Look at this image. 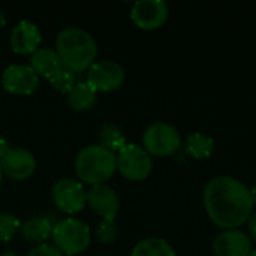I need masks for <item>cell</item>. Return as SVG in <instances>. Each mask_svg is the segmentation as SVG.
<instances>
[{
    "instance_id": "cell-1",
    "label": "cell",
    "mask_w": 256,
    "mask_h": 256,
    "mask_svg": "<svg viewBox=\"0 0 256 256\" xmlns=\"http://www.w3.org/2000/svg\"><path fill=\"white\" fill-rule=\"evenodd\" d=\"M204 206L216 225L236 230L252 216L255 204L250 189L243 182L230 176H219L206 184Z\"/></svg>"
},
{
    "instance_id": "cell-2",
    "label": "cell",
    "mask_w": 256,
    "mask_h": 256,
    "mask_svg": "<svg viewBox=\"0 0 256 256\" xmlns=\"http://www.w3.org/2000/svg\"><path fill=\"white\" fill-rule=\"evenodd\" d=\"M56 51L63 68L75 74L88 70V68L96 62L98 44L84 28L64 27L57 33Z\"/></svg>"
},
{
    "instance_id": "cell-3",
    "label": "cell",
    "mask_w": 256,
    "mask_h": 256,
    "mask_svg": "<svg viewBox=\"0 0 256 256\" xmlns=\"http://www.w3.org/2000/svg\"><path fill=\"white\" fill-rule=\"evenodd\" d=\"M116 171V153L100 144L86 146L75 158V172L86 184H105Z\"/></svg>"
},
{
    "instance_id": "cell-4",
    "label": "cell",
    "mask_w": 256,
    "mask_h": 256,
    "mask_svg": "<svg viewBox=\"0 0 256 256\" xmlns=\"http://www.w3.org/2000/svg\"><path fill=\"white\" fill-rule=\"evenodd\" d=\"M54 246L63 255L75 256L82 254L92 240V232L87 224L80 219L68 218L57 222L52 228L51 236Z\"/></svg>"
},
{
    "instance_id": "cell-5",
    "label": "cell",
    "mask_w": 256,
    "mask_h": 256,
    "mask_svg": "<svg viewBox=\"0 0 256 256\" xmlns=\"http://www.w3.org/2000/svg\"><path fill=\"white\" fill-rule=\"evenodd\" d=\"M142 144L150 156H171L180 148L182 136L172 124L156 122L144 130Z\"/></svg>"
},
{
    "instance_id": "cell-6",
    "label": "cell",
    "mask_w": 256,
    "mask_h": 256,
    "mask_svg": "<svg viewBox=\"0 0 256 256\" xmlns=\"http://www.w3.org/2000/svg\"><path fill=\"white\" fill-rule=\"evenodd\" d=\"M117 170L120 174L130 182L146 180L153 168V160L148 152L138 144H126L116 154Z\"/></svg>"
},
{
    "instance_id": "cell-7",
    "label": "cell",
    "mask_w": 256,
    "mask_h": 256,
    "mask_svg": "<svg viewBox=\"0 0 256 256\" xmlns=\"http://www.w3.org/2000/svg\"><path fill=\"white\" fill-rule=\"evenodd\" d=\"M86 194L87 192L80 182L68 177L58 178L51 189L54 206L66 214H75L84 208Z\"/></svg>"
},
{
    "instance_id": "cell-8",
    "label": "cell",
    "mask_w": 256,
    "mask_h": 256,
    "mask_svg": "<svg viewBox=\"0 0 256 256\" xmlns=\"http://www.w3.org/2000/svg\"><path fill=\"white\" fill-rule=\"evenodd\" d=\"M124 69L114 60L94 62L87 72V82L96 92H112L124 82Z\"/></svg>"
},
{
    "instance_id": "cell-9",
    "label": "cell",
    "mask_w": 256,
    "mask_h": 256,
    "mask_svg": "<svg viewBox=\"0 0 256 256\" xmlns=\"http://www.w3.org/2000/svg\"><path fill=\"white\" fill-rule=\"evenodd\" d=\"M3 88L16 96L32 94L39 86V75L30 64H9L2 74Z\"/></svg>"
},
{
    "instance_id": "cell-10",
    "label": "cell",
    "mask_w": 256,
    "mask_h": 256,
    "mask_svg": "<svg viewBox=\"0 0 256 256\" xmlns=\"http://www.w3.org/2000/svg\"><path fill=\"white\" fill-rule=\"evenodd\" d=\"M130 18L141 28H159L168 18V4L164 0H138L130 9Z\"/></svg>"
},
{
    "instance_id": "cell-11",
    "label": "cell",
    "mask_w": 256,
    "mask_h": 256,
    "mask_svg": "<svg viewBox=\"0 0 256 256\" xmlns=\"http://www.w3.org/2000/svg\"><path fill=\"white\" fill-rule=\"evenodd\" d=\"M3 176L21 182L33 176L36 170L34 156L26 148H9L0 160Z\"/></svg>"
},
{
    "instance_id": "cell-12",
    "label": "cell",
    "mask_w": 256,
    "mask_h": 256,
    "mask_svg": "<svg viewBox=\"0 0 256 256\" xmlns=\"http://www.w3.org/2000/svg\"><path fill=\"white\" fill-rule=\"evenodd\" d=\"M86 206L102 219H112L120 210V200L116 190L106 184L92 186L86 194Z\"/></svg>"
},
{
    "instance_id": "cell-13",
    "label": "cell",
    "mask_w": 256,
    "mask_h": 256,
    "mask_svg": "<svg viewBox=\"0 0 256 256\" xmlns=\"http://www.w3.org/2000/svg\"><path fill=\"white\" fill-rule=\"evenodd\" d=\"M42 40L39 27L30 20L18 21L10 32V48L16 54H33Z\"/></svg>"
},
{
    "instance_id": "cell-14",
    "label": "cell",
    "mask_w": 256,
    "mask_h": 256,
    "mask_svg": "<svg viewBox=\"0 0 256 256\" xmlns=\"http://www.w3.org/2000/svg\"><path fill=\"white\" fill-rule=\"evenodd\" d=\"M213 250L216 256H249L252 252V242L240 230H226L216 237Z\"/></svg>"
},
{
    "instance_id": "cell-15",
    "label": "cell",
    "mask_w": 256,
    "mask_h": 256,
    "mask_svg": "<svg viewBox=\"0 0 256 256\" xmlns=\"http://www.w3.org/2000/svg\"><path fill=\"white\" fill-rule=\"evenodd\" d=\"M30 66L39 76H44L48 80L63 64L60 62V57H58L56 48L44 46V48H38L30 56Z\"/></svg>"
},
{
    "instance_id": "cell-16",
    "label": "cell",
    "mask_w": 256,
    "mask_h": 256,
    "mask_svg": "<svg viewBox=\"0 0 256 256\" xmlns=\"http://www.w3.org/2000/svg\"><path fill=\"white\" fill-rule=\"evenodd\" d=\"M52 228L54 225L48 218L34 216V218L27 219L21 225L20 231L28 243L39 246V244H45L46 240L52 236Z\"/></svg>"
},
{
    "instance_id": "cell-17",
    "label": "cell",
    "mask_w": 256,
    "mask_h": 256,
    "mask_svg": "<svg viewBox=\"0 0 256 256\" xmlns=\"http://www.w3.org/2000/svg\"><path fill=\"white\" fill-rule=\"evenodd\" d=\"M96 93L87 81H78L66 94L68 106L74 111H87L96 104Z\"/></svg>"
},
{
    "instance_id": "cell-18",
    "label": "cell",
    "mask_w": 256,
    "mask_h": 256,
    "mask_svg": "<svg viewBox=\"0 0 256 256\" xmlns=\"http://www.w3.org/2000/svg\"><path fill=\"white\" fill-rule=\"evenodd\" d=\"M130 256H176V252L166 240L152 237L135 244Z\"/></svg>"
},
{
    "instance_id": "cell-19",
    "label": "cell",
    "mask_w": 256,
    "mask_h": 256,
    "mask_svg": "<svg viewBox=\"0 0 256 256\" xmlns=\"http://www.w3.org/2000/svg\"><path fill=\"white\" fill-rule=\"evenodd\" d=\"M214 150V140L202 132H192L186 140V152L195 159H207Z\"/></svg>"
},
{
    "instance_id": "cell-20",
    "label": "cell",
    "mask_w": 256,
    "mask_h": 256,
    "mask_svg": "<svg viewBox=\"0 0 256 256\" xmlns=\"http://www.w3.org/2000/svg\"><path fill=\"white\" fill-rule=\"evenodd\" d=\"M99 138H100V146L106 147L112 153L120 152L128 144L123 130L112 123H104L102 124Z\"/></svg>"
},
{
    "instance_id": "cell-21",
    "label": "cell",
    "mask_w": 256,
    "mask_h": 256,
    "mask_svg": "<svg viewBox=\"0 0 256 256\" xmlns=\"http://www.w3.org/2000/svg\"><path fill=\"white\" fill-rule=\"evenodd\" d=\"M48 81H50V84H51L52 88H56L57 92L64 93V94H68L74 88V86L78 82L76 78H75V74L72 70L63 68V66L57 72H54L48 78Z\"/></svg>"
},
{
    "instance_id": "cell-22",
    "label": "cell",
    "mask_w": 256,
    "mask_h": 256,
    "mask_svg": "<svg viewBox=\"0 0 256 256\" xmlns=\"http://www.w3.org/2000/svg\"><path fill=\"white\" fill-rule=\"evenodd\" d=\"M21 230V224L16 216L10 213H0V242L12 240Z\"/></svg>"
},
{
    "instance_id": "cell-23",
    "label": "cell",
    "mask_w": 256,
    "mask_h": 256,
    "mask_svg": "<svg viewBox=\"0 0 256 256\" xmlns=\"http://www.w3.org/2000/svg\"><path fill=\"white\" fill-rule=\"evenodd\" d=\"M117 234H118V226H117L116 218L102 219L96 228V238L104 244L112 243L117 238Z\"/></svg>"
},
{
    "instance_id": "cell-24",
    "label": "cell",
    "mask_w": 256,
    "mask_h": 256,
    "mask_svg": "<svg viewBox=\"0 0 256 256\" xmlns=\"http://www.w3.org/2000/svg\"><path fill=\"white\" fill-rule=\"evenodd\" d=\"M27 256H64L56 246H51V244H39V246H34Z\"/></svg>"
},
{
    "instance_id": "cell-25",
    "label": "cell",
    "mask_w": 256,
    "mask_h": 256,
    "mask_svg": "<svg viewBox=\"0 0 256 256\" xmlns=\"http://www.w3.org/2000/svg\"><path fill=\"white\" fill-rule=\"evenodd\" d=\"M249 232H250L252 240L256 242V212L250 216V220H249Z\"/></svg>"
},
{
    "instance_id": "cell-26",
    "label": "cell",
    "mask_w": 256,
    "mask_h": 256,
    "mask_svg": "<svg viewBox=\"0 0 256 256\" xmlns=\"http://www.w3.org/2000/svg\"><path fill=\"white\" fill-rule=\"evenodd\" d=\"M10 147H9V144H8V141L4 140V138H2L0 136V160H2V158L8 153V150H9Z\"/></svg>"
},
{
    "instance_id": "cell-27",
    "label": "cell",
    "mask_w": 256,
    "mask_h": 256,
    "mask_svg": "<svg viewBox=\"0 0 256 256\" xmlns=\"http://www.w3.org/2000/svg\"><path fill=\"white\" fill-rule=\"evenodd\" d=\"M4 24H6V15H4V12L0 9V28L4 27Z\"/></svg>"
},
{
    "instance_id": "cell-28",
    "label": "cell",
    "mask_w": 256,
    "mask_h": 256,
    "mask_svg": "<svg viewBox=\"0 0 256 256\" xmlns=\"http://www.w3.org/2000/svg\"><path fill=\"white\" fill-rule=\"evenodd\" d=\"M250 194H252V198H254V204H256V186L250 190Z\"/></svg>"
},
{
    "instance_id": "cell-29",
    "label": "cell",
    "mask_w": 256,
    "mask_h": 256,
    "mask_svg": "<svg viewBox=\"0 0 256 256\" xmlns=\"http://www.w3.org/2000/svg\"><path fill=\"white\" fill-rule=\"evenodd\" d=\"M0 256H18L16 254H14V252H4V254H2Z\"/></svg>"
},
{
    "instance_id": "cell-30",
    "label": "cell",
    "mask_w": 256,
    "mask_h": 256,
    "mask_svg": "<svg viewBox=\"0 0 256 256\" xmlns=\"http://www.w3.org/2000/svg\"><path fill=\"white\" fill-rule=\"evenodd\" d=\"M2 183H3V171H2V165H0V188H2Z\"/></svg>"
},
{
    "instance_id": "cell-31",
    "label": "cell",
    "mask_w": 256,
    "mask_h": 256,
    "mask_svg": "<svg viewBox=\"0 0 256 256\" xmlns=\"http://www.w3.org/2000/svg\"><path fill=\"white\" fill-rule=\"evenodd\" d=\"M249 256H256V249H255V250H254V249H252V252H250V254H249Z\"/></svg>"
}]
</instances>
